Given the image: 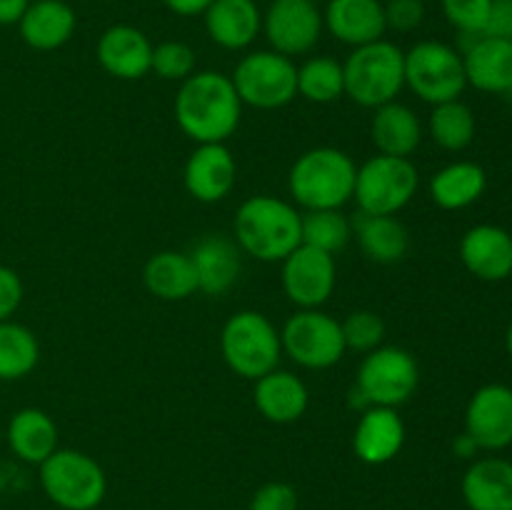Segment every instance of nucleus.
I'll return each mask as SVG.
<instances>
[{"label":"nucleus","mask_w":512,"mask_h":510,"mask_svg":"<svg viewBox=\"0 0 512 510\" xmlns=\"http://www.w3.org/2000/svg\"><path fill=\"white\" fill-rule=\"evenodd\" d=\"M243 115L230 75L218 70H203L183 80L175 95V120L178 128L195 143H225L235 135Z\"/></svg>","instance_id":"obj_1"},{"label":"nucleus","mask_w":512,"mask_h":510,"mask_svg":"<svg viewBox=\"0 0 512 510\" xmlns=\"http://www.w3.org/2000/svg\"><path fill=\"white\" fill-rule=\"evenodd\" d=\"M235 243L250 258L283 263L300 243V213L275 195H253L235 213Z\"/></svg>","instance_id":"obj_2"},{"label":"nucleus","mask_w":512,"mask_h":510,"mask_svg":"<svg viewBox=\"0 0 512 510\" xmlns=\"http://www.w3.org/2000/svg\"><path fill=\"white\" fill-rule=\"evenodd\" d=\"M358 165L345 150L313 148L300 155L288 175V190L305 210H340L353 200Z\"/></svg>","instance_id":"obj_3"},{"label":"nucleus","mask_w":512,"mask_h":510,"mask_svg":"<svg viewBox=\"0 0 512 510\" xmlns=\"http://www.w3.org/2000/svg\"><path fill=\"white\" fill-rule=\"evenodd\" d=\"M345 95L363 108L393 103L405 88V53L390 40L353 48L343 63Z\"/></svg>","instance_id":"obj_4"},{"label":"nucleus","mask_w":512,"mask_h":510,"mask_svg":"<svg viewBox=\"0 0 512 510\" xmlns=\"http://www.w3.org/2000/svg\"><path fill=\"white\" fill-rule=\"evenodd\" d=\"M220 353L235 375L258 380L278 368L283 355L280 330L270 323L268 315L258 310H240L225 320Z\"/></svg>","instance_id":"obj_5"},{"label":"nucleus","mask_w":512,"mask_h":510,"mask_svg":"<svg viewBox=\"0 0 512 510\" xmlns=\"http://www.w3.org/2000/svg\"><path fill=\"white\" fill-rule=\"evenodd\" d=\"M40 485L63 510H95L108 490V480L95 458L70 448H58L40 463Z\"/></svg>","instance_id":"obj_6"},{"label":"nucleus","mask_w":512,"mask_h":510,"mask_svg":"<svg viewBox=\"0 0 512 510\" xmlns=\"http://www.w3.org/2000/svg\"><path fill=\"white\" fill-rule=\"evenodd\" d=\"M405 85L430 105L460 100L468 88L463 55L440 40H420L405 53Z\"/></svg>","instance_id":"obj_7"},{"label":"nucleus","mask_w":512,"mask_h":510,"mask_svg":"<svg viewBox=\"0 0 512 510\" xmlns=\"http://www.w3.org/2000/svg\"><path fill=\"white\" fill-rule=\"evenodd\" d=\"M418 168L410 158L375 155L358 168L355 203L365 215H395L418 193Z\"/></svg>","instance_id":"obj_8"},{"label":"nucleus","mask_w":512,"mask_h":510,"mask_svg":"<svg viewBox=\"0 0 512 510\" xmlns=\"http://www.w3.org/2000/svg\"><path fill=\"white\" fill-rule=\"evenodd\" d=\"M418 383L420 368L415 355L398 345H380L360 363L355 390L368 400V405L398 408L413 398Z\"/></svg>","instance_id":"obj_9"},{"label":"nucleus","mask_w":512,"mask_h":510,"mask_svg":"<svg viewBox=\"0 0 512 510\" xmlns=\"http://www.w3.org/2000/svg\"><path fill=\"white\" fill-rule=\"evenodd\" d=\"M230 80H233L240 103L258 110L283 108L298 95V68L293 58L275 50L248 53L235 65Z\"/></svg>","instance_id":"obj_10"},{"label":"nucleus","mask_w":512,"mask_h":510,"mask_svg":"<svg viewBox=\"0 0 512 510\" xmlns=\"http://www.w3.org/2000/svg\"><path fill=\"white\" fill-rule=\"evenodd\" d=\"M280 343H283V353L290 355L293 363L308 370L333 368L348 350L340 320L320 308L298 310L290 315L280 330Z\"/></svg>","instance_id":"obj_11"},{"label":"nucleus","mask_w":512,"mask_h":510,"mask_svg":"<svg viewBox=\"0 0 512 510\" xmlns=\"http://www.w3.org/2000/svg\"><path fill=\"white\" fill-rule=\"evenodd\" d=\"M323 13L315 0H273L263 13V35L280 55H305L323 35Z\"/></svg>","instance_id":"obj_12"},{"label":"nucleus","mask_w":512,"mask_h":510,"mask_svg":"<svg viewBox=\"0 0 512 510\" xmlns=\"http://www.w3.org/2000/svg\"><path fill=\"white\" fill-rule=\"evenodd\" d=\"M335 258L325 250L300 243L283 260V290L300 310H315L330 300L335 290Z\"/></svg>","instance_id":"obj_13"},{"label":"nucleus","mask_w":512,"mask_h":510,"mask_svg":"<svg viewBox=\"0 0 512 510\" xmlns=\"http://www.w3.org/2000/svg\"><path fill=\"white\" fill-rule=\"evenodd\" d=\"M465 433L480 450H503L512 445V388L488 383L478 388L465 408Z\"/></svg>","instance_id":"obj_14"},{"label":"nucleus","mask_w":512,"mask_h":510,"mask_svg":"<svg viewBox=\"0 0 512 510\" xmlns=\"http://www.w3.org/2000/svg\"><path fill=\"white\" fill-rule=\"evenodd\" d=\"M238 165L225 143H200L183 170L185 190L200 203H220L235 188Z\"/></svg>","instance_id":"obj_15"},{"label":"nucleus","mask_w":512,"mask_h":510,"mask_svg":"<svg viewBox=\"0 0 512 510\" xmlns=\"http://www.w3.org/2000/svg\"><path fill=\"white\" fill-rule=\"evenodd\" d=\"M463 65L468 85L505 95L512 85V40L493 35H463Z\"/></svg>","instance_id":"obj_16"},{"label":"nucleus","mask_w":512,"mask_h":510,"mask_svg":"<svg viewBox=\"0 0 512 510\" xmlns=\"http://www.w3.org/2000/svg\"><path fill=\"white\" fill-rule=\"evenodd\" d=\"M100 68L118 80H140L150 73L153 43L140 28L128 23L110 25L95 45Z\"/></svg>","instance_id":"obj_17"},{"label":"nucleus","mask_w":512,"mask_h":510,"mask_svg":"<svg viewBox=\"0 0 512 510\" xmlns=\"http://www.w3.org/2000/svg\"><path fill=\"white\" fill-rule=\"evenodd\" d=\"M460 260L475 278L500 283L512 275V235L493 223L475 225L460 240Z\"/></svg>","instance_id":"obj_18"},{"label":"nucleus","mask_w":512,"mask_h":510,"mask_svg":"<svg viewBox=\"0 0 512 510\" xmlns=\"http://www.w3.org/2000/svg\"><path fill=\"white\" fill-rule=\"evenodd\" d=\"M323 25L335 40L350 48L383 40L388 30L385 5L380 0H330L325 5Z\"/></svg>","instance_id":"obj_19"},{"label":"nucleus","mask_w":512,"mask_h":510,"mask_svg":"<svg viewBox=\"0 0 512 510\" xmlns=\"http://www.w3.org/2000/svg\"><path fill=\"white\" fill-rule=\"evenodd\" d=\"M243 250L238 248V243L225 235H205L195 243V248L190 250V263L195 268V278H198V290L205 295H220L228 293L240 278V270H243V258H240Z\"/></svg>","instance_id":"obj_20"},{"label":"nucleus","mask_w":512,"mask_h":510,"mask_svg":"<svg viewBox=\"0 0 512 510\" xmlns=\"http://www.w3.org/2000/svg\"><path fill=\"white\" fill-rule=\"evenodd\" d=\"M210 40L223 50H245L263 33V13L255 0H213L203 13Z\"/></svg>","instance_id":"obj_21"},{"label":"nucleus","mask_w":512,"mask_h":510,"mask_svg":"<svg viewBox=\"0 0 512 510\" xmlns=\"http://www.w3.org/2000/svg\"><path fill=\"white\" fill-rule=\"evenodd\" d=\"M405 445V423L395 408L370 405L363 410L353 433V450L363 463H390Z\"/></svg>","instance_id":"obj_22"},{"label":"nucleus","mask_w":512,"mask_h":510,"mask_svg":"<svg viewBox=\"0 0 512 510\" xmlns=\"http://www.w3.org/2000/svg\"><path fill=\"white\" fill-rule=\"evenodd\" d=\"M308 403V385L295 373L275 368L268 375L255 380V408L270 423H295L305 415Z\"/></svg>","instance_id":"obj_23"},{"label":"nucleus","mask_w":512,"mask_h":510,"mask_svg":"<svg viewBox=\"0 0 512 510\" xmlns=\"http://www.w3.org/2000/svg\"><path fill=\"white\" fill-rule=\"evenodd\" d=\"M75 25V10L65 0H30L18 30L25 45L33 50H58L73 38Z\"/></svg>","instance_id":"obj_24"},{"label":"nucleus","mask_w":512,"mask_h":510,"mask_svg":"<svg viewBox=\"0 0 512 510\" xmlns=\"http://www.w3.org/2000/svg\"><path fill=\"white\" fill-rule=\"evenodd\" d=\"M463 498L470 510H512L510 460H475L463 475Z\"/></svg>","instance_id":"obj_25"},{"label":"nucleus","mask_w":512,"mask_h":510,"mask_svg":"<svg viewBox=\"0 0 512 510\" xmlns=\"http://www.w3.org/2000/svg\"><path fill=\"white\" fill-rule=\"evenodd\" d=\"M370 135L380 155H395V158H410L423 143V125L413 108L405 103H385L375 108Z\"/></svg>","instance_id":"obj_26"},{"label":"nucleus","mask_w":512,"mask_h":510,"mask_svg":"<svg viewBox=\"0 0 512 510\" xmlns=\"http://www.w3.org/2000/svg\"><path fill=\"white\" fill-rule=\"evenodd\" d=\"M8 445L15 458L40 465L58 450V425L40 408L18 410L8 423Z\"/></svg>","instance_id":"obj_27"},{"label":"nucleus","mask_w":512,"mask_h":510,"mask_svg":"<svg viewBox=\"0 0 512 510\" xmlns=\"http://www.w3.org/2000/svg\"><path fill=\"white\" fill-rule=\"evenodd\" d=\"M485 188H488V175H485L483 165L473 163V160H458L433 175L430 198L443 210H463L478 203Z\"/></svg>","instance_id":"obj_28"},{"label":"nucleus","mask_w":512,"mask_h":510,"mask_svg":"<svg viewBox=\"0 0 512 510\" xmlns=\"http://www.w3.org/2000/svg\"><path fill=\"white\" fill-rule=\"evenodd\" d=\"M143 283L160 300H185L198 290V278L188 253L160 250L145 263Z\"/></svg>","instance_id":"obj_29"},{"label":"nucleus","mask_w":512,"mask_h":510,"mask_svg":"<svg viewBox=\"0 0 512 510\" xmlns=\"http://www.w3.org/2000/svg\"><path fill=\"white\" fill-rule=\"evenodd\" d=\"M355 235L365 258L373 263H398L408 255L410 235L408 228L395 215H365L360 213L355 223Z\"/></svg>","instance_id":"obj_30"},{"label":"nucleus","mask_w":512,"mask_h":510,"mask_svg":"<svg viewBox=\"0 0 512 510\" xmlns=\"http://www.w3.org/2000/svg\"><path fill=\"white\" fill-rule=\"evenodd\" d=\"M38 360L40 345L33 330L13 320H3L0 323V383L30 375Z\"/></svg>","instance_id":"obj_31"},{"label":"nucleus","mask_w":512,"mask_h":510,"mask_svg":"<svg viewBox=\"0 0 512 510\" xmlns=\"http://www.w3.org/2000/svg\"><path fill=\"white\" fill-rule=\"evenodd\" d=\"M428 128L440 148L460 153L475 140V115L463 100H448V103L433 105Z\"/></svg>","instance_id":"obj_32"},{"label":"nucleus","mask_w":512,"mask_h":510,"mask_svg":"<svg viewBox=\"0 0 512 510\" xmlns=\"http://www.w3.org/2000/svg\"><path fill=\"white\" fill-rule=\"evenodd\" d=\"M298 95H303L310 103H335L345 95V75L343 63L328 55H315L308 58L298 68Z\"/></svg>","instance_id":"obj_33"},{"label":"nucleus","mask_w":512,"mask_h":510,"mask_svg":"<svg viewBox=\"0 0 512 510\" xmlns=\"http://www.w3.org/2000/svg\"><path fill=\"white\" fill-rule=\"evenodd\" d=\"M300 235L303 245L335 255L350 243L353 223L340 210H305L300 213Z\"/></svg>","instance_id":"obj_34"},{"label":"nucleus","mask_w":512,"mask_h":510,"mask_svg":"<svg viewBox=\"0 0 512 510\" xmlns=\"http://www.w3.org/2000/svg\"><path fill=\"white\" fill-rule=\"evenodd\" d=\"M195 50L190 48L183 40H165V43L153 45V63L150 70H155V75H160L163 80H180L195 73Z\"/></svg>","instance_id":"obj_35"},{"label":"nucleus","mask_w":512,"mask_h":510,"mask_svg":"<svg viewBox=\"0 0 512 510\" xmlns=\"http://www.w3.org/2000/svg\"><path fill=\"white\" fill-rule=\"evenodd\" d=\"M340 325H343L345 345L358 353H370L385 340V320L373 310H355Z\"/></svg>","instance_id":"obj_36"},{"label":"nucleus","mask_w":512,"mask_h":510,"mask_svg":"<svg viewBox=\"0 0 512 510\" xmlns=\"http://www.w3.org/2000/svg\"><path fill=\"white\" fill-rule=\"evenodd\" d=\"M443 13L460 35H483L493 0H440Z\"/></svg>","instance_id":"obj_37"},{"label":"nucleus","mask_w":512,"mask_h":510,"mask_svg":"<svg viewBox=\"0 0 512 510\" xmlns=\"http://www.w3.org/2000/svg\"><path fill=\"white\" fill-rule=\"evenodd\" d=\"M385 5V23L390 30L398 33H410L420 28L425 20V3L423 0H388Z\"/></svg>","instance_id":"obj_38"},{"label":"nucleus","mask_w":512,"mask_h":510,"mask_svg":"<svg viewBox=\"0 0 512 510\" xmlns=\"http://www.w3.org/2000/svg\"><path fill=\"white\" fill-rule=\"evenodd\" d=\"M250 510H298V493L288 483H265L255 490Z\"/></svg>","instance_id":"obj_39"},{"label":"nucleus","mask_w":512,"mask_h":510,"mask_svg":"<svg viewBox=\"0 0 512 510\" xmlns=\"http://www.w3.org/2000/svg\"><path fill=\"white\" fill-rule=\"evenodd\" d=\"M23 303V280L8 265H0V323L10 320Z\"/></svg>","instance_id":"obj_40"},{"label":"nucleus","mask_w":512,"mask_h":510,"mask_svg":"<svg viewBox=\"0 0 512 510\" xmlns=\"http://www.w3.org/2000/svg\"><path fill=\"white\" fill-rule=\"evenodd\" d=\"M483 35L512 40V0H493L488 25Z\"/></svg>","instance_id":"obj_41"},{"label":"nucleus","mask_w":512,"mask_h":510,"mask_svg":"<svg viewBox=\"0 0 512 510\" xmlns=\"http://www.w3.org/2000/svg\"><path fill=\"white\" fill-rule=\"evenodd\" d=\"M213 0H163L165 8L170 13L180 15V18H195V15H203L210 8Z\"/></svg>","instance_id":"obj_42"},{"label":"nucleus","mask_w":512,"mask_h":510,"mask_svg":"<svg viewBox=\"0 0 512 510\" xmlns=\"http://www.w3.org/2000/svg\"><path fill=\"white\" fill-rule=\"evenodd\" d=\"M30 0H0V25H18Z\"/></svg>","instance_id":"obj_43"},{"label":"nucleus","mask_w":512,"mask_h":510,"mask_svg":"<svg viewBox=\"0 0 512 510\" xmlns=\"http://www.w3.org/2000/svg\"><path fill=\"white\" fill-rule=\"evenodd\" d=\"M453 450H455V455H458V458L470 460V458H475V455H478L480 448H478V443H475V440L470 438L468 433H463V435H458V438H455Z\"/></svg>","instance_id":"obj_44"},{"label":"nucleus","mask_w":512,"mask_h":510,"mask_svg":"<svg viewBox=\"0 0 512 510\" xmlns=\"http://www.w3.org/2000/svg\"><path fill=\"white\" fill-rule=\"evenodd\" d=\"M505 348H508V353H510V358H512V323H510V328H508V335H505Z\"/></svg>","instance_id":"obj_45"},{"label":"nucleus","mask_w":512,"mask_h":510,"mask_svg":"<svg viewBox=\"0 0 512 510\" xmlns=\"http://www.w3.org/2000/svg\"><path fill=\"white\" fill-rule=\"evenodd\" d=\"M505 98H508L510 103H512V85H510V88H508V93H505Z\"/></svg>","instance_id":"obj_46"}]
</instances>
